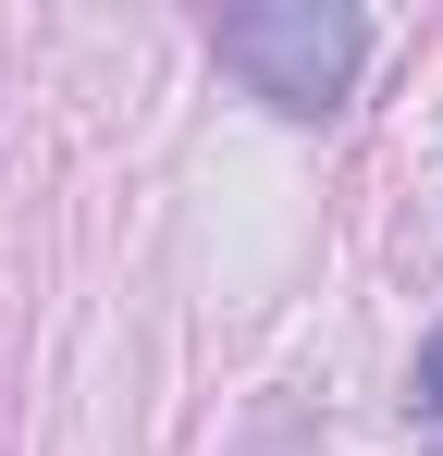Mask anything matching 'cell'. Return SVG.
I'll return each instance as SVG.
<instances>
[{"label":"cell","instance_id":"cell-1","mask_svg":"<svg viewBox=\"0 0 443 456\" xmlns=\"http://www.w3.org/2000/svg\"><path fill=\"white\" fill-rule=\"evenodd\" d=\"M210 50H222V75L246 86V99L320 124V111L358 86L369 25L345 12V0H246V12H222V25H210Z\"/></svg>","mask_w":443,"mask_h":456},{"label":"cell","instance_id":"cell-2","mask_svg":"<svg viewBox=\"0 0 443 456\" xmlns=\"http://www.w3.org/2000/svg\"><path fill=\"white\" fill-rule=\"evenodd\" d=\"M419 419H431V432H443V333H431V346H419Z\"/></svg>","mask_w":443,"mask_h":456}]
</instances>
